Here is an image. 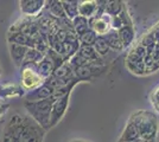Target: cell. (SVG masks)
Here are the masks:
<instances>
[{"instance_id":"8","label":"cell","mask_w":159,"mask_h":142,"mask_svg":"<svg viewBox=\"0 0 159 142\" xmlns=\"http://www.w3.org/2000/svg\"><path fill=\"white\" fill-rule=\"evenodd\" d=\"M18 4H19L21 13L26 17L33 18V17H38L43 12L47 5V1L45 0H20Z\"/></svg>"},{"instance_id":"30","label":"cell","mask_w":159,"mask_h":142,"mask_svg":"<svg viewBox=\"0 0 159 142\" xmlns=\"http://www.w3.org/2000/svg\"><path fill=\"white\" fill-rule=\"evenodd\" d=\"M93 47L95 49V51L98 52V54H99L100 57H105L108 54V51H109V47L107 45L105 37H98L96 41L94 43Z\"/></svg>"},{"instance_id":"13","label":"cell","mask_w":159,"mask_h":142,"mask_svg":"<svg viewBox=\"0 0 159 142\" xmlns=\"http://www.w3.org/2000/svg\"><path fill=\"white\" fill-rule=\"evenodd\" d=\"M7 41L8 43H12V44H17V45H21V46H26V47H32L33 46V41L32 38L27 34L23 33V32H8L7 34Z\"/></svg>"},{"instance_id":"25","label":"cell","mask_w":159,"mask_h":142,"mask_svg":"<svg viewBox=\"0 0 159 142\" xmlns=\"http://www.w3.org/2000/svg\"><path fill=\"white\" fill-rule=\"evenodd\" d=\"M70 67V65H69ZM75 78L79 82H88L93 78V74L90 69L87 67H80V68H71Z\"/></svg>"},{"instance_id":"34","label":"cell","mask_w":159,"mask_h":142,"mask_svg":"<svg viewBox=\"0 0 159 142\" xmlns=\"http://www.w3.org/2000/svg\"><path fill=\"white\" fill-rule=\"evenodd\" d=\"M151 101L152 102L159 101V87L154 89V91H153L152 95H151Z\"/></svg>"},{"instance_id":"24","label":"cell","mask_w":159,"mask_h":142,"mask_svg":"<svg viewBox=\"0 0 159 142\" xmlns=\"http://www.w3.org/2000/svg\"><path fill=\"white\" fill-rule=\"evenodd\" d=\"M62 6L66 13V18L69 20H73L79 15V1H62Z\"/></svg>"},{"instance_id":"27","label":"cell","mask_w":159,"mask_h":142,"mask_svg":"<svg viewBox=\"0 0 159 142\" xmlns=\"http://www.w3.org/2000/svg\"><path fill=\"white\" fill-rule=\"evenodd\" d=\"M139 43L147 50V54H152L153 49L156 46V41H154V37H153V34L151 31H148L147 33L144 34V36L141 37V39L139 41Z\"/></svg>"},{"instance_id":"19","label":"cell","mask_w":159,"mask_h":142,"mask_svg":"<svg viewBox=\"0 0 159 142\" xmlns=\"http://www.w3.org/2000/svg\"><path fill=\"white\" fill-rule=\"evenodd\" d=\"M79 54L89 63H102V59L98 52L95 51L93 46H87V45H81L79 50Z\"/></svg>"},{"instance_id":"15","label":"cell","mask_w":159,"mask_h":142,"mask_svg":"<svg viewBox=\"0 0 159 142\" xmlns=\"http://www.w3.org/2000/svg\"><path fill=\"white\" fill-rule=\"evenodd\" d=\"M119 34L120 41L122 44L124 50L129 47L134 43V38H135V30L134 26H124L122 28H120L119 31H116Z\"/></svg>"},{"instance_id":"1","label":"cell","mask_w":159,"mask_h":142,"mask_svg":"<svg viewBox=\"0 0 159 142\" xmlns=\"http://www.w3.org/2000/svg\"><path fill=\"white\" fill-rule=\"evenodd\" d=\"M128 121L134 124L139 136L144 141L156 140L159 130V122L157 116L147 110H138L129 116Z\"/></svg>"},{"instance_id":"17","label":"cell","mask_w":159,"mask_h":142,"mask_svg":"<svg viewBox=\"0 0 159 142\" xmlns=\"http://www.w3.org/2000/svg\"><path fill=\"white\" fill-rule=\"evenodd\" d=\"M139 133H138L137 128L134 127V124L131 123L129 121H127L126 126H125V128L122 130L118 142H133L139 140Z\"/></svg>"},{"instance_id":"37","label":"cell","mask_w":159,"mask_h":142,"mask_svg":"<svg viewBox=\"0 0 159 142\" xmlns=\"http://www.w3.org/2000/svg\"><path fill=\"white\" fill-rule=\"evenodd\" d=\"M133 142H145L144 140H141V139H139V140H137V141H133Z\"/></svg>"},{"instance_id":"2","label":"cell","mask_w":159,"mask_h":142,"mask_svg":"<svg viewBox=\"0 0 159 142\" xmlns=\"http://www.w3.org/2000/svg\"><path fill=\"white\" fill-rule=\"evenodd\" d=\"M53 100L47 98L42 101H24V108L27 115L37 122L43 129H50V113Z\"/></svg>"},{"instance_id":"20","label":"cell","mask_w":159,"mask_h":142,"mask_svg":"<svg viewBox=\"0 0 159 142\" xmlns=\"http://www.w3.org/2000/svg\"><path fill=\"white\" fill-rule=\"evenodd\" d=\"M2 90H0V96L2 98H11L14 96H25V91L21 87L16 84H5L1 87Z\"/></svg>"},{"instance_id":"35","label":"cell","mask_w":159,"mask_h":142,"mask_svg":"<svg viewBox=\"0 0 159 142\" xmlns=\"http://www.w3.org/2000/svg\"><path fill=\"white\" fill-rule=\"evenodd\" d=\"M152 104H153V107H154V109L159 113V101L152 102Z\"/></svg>"},{"instance_id":"9","label":"cell","mask_w":159,"mask_h":142,"mask_svg":"<svg viewBox=\"0 0 159 142\" xmlns=\"http://www.w3.org/2000/svg\"><path fill=\"white\" fill-rule=\"evenodd\" d=\"M53 94V89L48 85L47 83L44 82L39 88H37L33 91H30L25 94V100L24 101H42V100H47V98H50Z\"/></svg>"},{"instance_id":"12","label":"cell","mask_w":159,"mask_h":142,"mask_svg":"<svg viewBox=\"0 0 159 142\" xmlns=\"http://www.w3.org/2000/svg\"><path fill=\"white\" fill-rule=\"evenodd\" d=\"M8 50H10V54H11L12 62H13L17 67L20 68L21 64H23V62H24V58H25V54H26L29 47L8 43Z\"/></svg>"},{"instance_id":"11","label":"cell","mask_w":159,"mask_h":142,"mask_svg":"<svg viewBox=\"0 0 159 142\" xmlns=\"http://www.w3.org/2000/svg\"><path fill=\"white\" fill-rule=\"evenodd\" d=\"M98 11V0H82L79 1V15L87 18L88 20L93 18Z\"/></svg>"},{"instance_id":"14","label":"cell","mask_w":159,"mask_h":142,"mask_svg":"<svg viewBox=\"0 0 159 142\" xmlns=\"http://www.w3.org/2000/svg\"><path fill=\"white\" fill-rule=\"evenodd\" d=\"M33 67L36 69L37 74L39 75L44 81H45L47 78H49V77L53 74V71H55L52 63L50 62V59L48 58L47 56H44V57L42 58V61H40L39 63H37L36 65H33Z\"/></svg>"},{"instance_id":"32","label":"cell","mask_w":159,"mask_h":142,"mask_svg":"<svg viewBox=\"0 0 159 142\" xmlns=\"http://www.w3.org/2000/svg\"><path fill=\"white\" fill-rule=\"evenodd\" d=\"M8 108H10V104H7V103H0V121H1L2 117L5 116Z\"/></svg>"},{"instance_id":"3","label":"cell","mask_w":159,"mask_h":142,"mask_svg":"<svg viewBox=\"0 0 159 142\" xmlns=\"http://www.w3.org/2000/svg\"><path fill=\"white\" fill-rule=\"evenodd\" d=\"M47 130L29 115H23L18 142H44Z\"/></svg>"},{"instance_id":"4","label":"cell","mask_w":159,"mask_h":142,"mask_svg":"<svg viewBox=\"0 0 159 142\" xmlns=\"http://www.w3.org/2000/svg\"><path fill=\"white\" fill-rule=\"evenodd\" d=\"M20 87L25 93L33 91L37 88H39L40 85L44 83V80L37 74L36 69L33 65H26V67H21L20 68Z\"/></svg>"},{"instance_id":"7","label":"cell","mask_w":159,"mask_h":142,"mask_svg":"<svg viewBox=\"0 0 159 142\" xmlns=\"http://www.w3.org/2000/svg\"><path fill=\"white\" fill-rule=\"evenodd\" d=\"M89 27L98 37H103L112 30L111 17L106 13L101 14L100 17H93L89 19Z\"/></svg>"},{"instance_id":"22","label":"cell","mask_w":159,"mask_h":142,"mask_svg":"<svg viewBox=\"0 0 159 142\" xmlns=\"http://www.w3.org/2000/svg\"><path fill=\"white\" fill-rule=\"evenodd\" d=\"M45 54L37 51L36 49L33 47H29L26 54H25V58H24V62L21 64V67H26V65H36L37 63H39L42 61V58L44 57ZM20 67V68H21Z\"/></svg>"},{"instance_id":"18","label":"cell","mask_w":159,"mask_h":142,"mask_svg":"<svg viewBox=\"0 0 159 142\" xmlns=\"http://www.w3.org/2000/svg\"><path fill=\"white\" fill-rule=\"evenodd\" d=\"M45 8L48 10V13H50L56 19H64L66 18V13H64V10L62 6V1H60V0L47 1Z\"/></svg>"},{"instance_id":"36","label":"cell","mask_w":159,"mask_h":142,"mask_svg":"<svg viewBox=\"0 0 159 142\" xmlns=\"http://www.w3.org/2000/svg\"><path fill=\"white\" fill-rule=\"evenodd\" d=\"M69 142H90V141H87V140H82V139H75V140H71Z\"/></svg>"},{"instance_id":"26","label":"cell","mask_w":159,"mask_h":142,"mask_svg":"<svg viewBox=\"0 0 159 142\" xmlns=\"http://www.w3.org/2000/svg\"><path fill=\"white\" fill-rule=\"evenodd\" d=\"M45 56H47L48 58L50 59V62L52 63L53 69H55V70H56V69H58L60 67H62L64 63H66V59L63 58V56H62V54H60L58 52H56V51H53L52 49H50V47H49V50L47 51Z\"/></svg>"},{"instance_id":"28","label":"cell","mask_w":159,"mask_h":142,"mask_svg":"<svg viewBox=\"0 0 159 142\" xmlns=\"http://www.w3.org/2000/svg\"><path fill=\"white\" fill-rule=\"evenodd\" d=\"M144 67H145V76L152 75L159 70V64L153 59L151 54H146V57L144 58Z\"/></svg>"},{"instance_id":"16","label":"cell","mask_w":159,"mask_h":142,"mask_svg":"<svg viewBox=\"0 0 159 142\" xmlns=\"http://www.w3.org/2000/svg\"><path fill=\"white\" fill-rule=\"evenodd\" d=\"M102 6H103V12L108 14L109 17H114L120 14V12L125 8V2L120 1V0H103L102 1Z\"/></svg>"},{"instance_id":"31","label":"cell","mask_w":159,"mask_h":142,"mask_svg":"<svg viewBox=\"0 0 159 142\" xmlns=\"http://www.w3.org/2000/svg\"><path fill=\"white\" fill-rule=\"evenodd\" d=\"M128 54H131L132 56L137 57V58H139V59H144V58L146 57V54H147V50H146L145 47L140 44L139 41L135 44V46L133 47V49L129 51V52H128Z\"/></svg>"},{"instance_id":"21","label":"cell","mask_w":159,"mask_h":142,"mask_svg":"<svg viewBox=\"0 0 159 142\" xmlns=\"http://www.w3.org/2000/svg\"><path fill=\"white\" fill-rule=\"evenodd\" d=\"M105 37V39H106V43L108 47H109V50H113V51H122L124 50V47H122V44H121V41H120V38H119V34L116 31H113L111 30L106 36H103Z\"/></svg>"},{"instance_id":"23","label":"cell","mask_w":159,"mask_h":142,"mask_svg":"<svg viewBox=\"0 0 159 142\" xmlns=\"http://www.w3.org/2000/svg\"><path fill=\"white\" fill-rule=\"evenodd\" d=\"M71 24H73L74 27V32L75 34L79 37L81 34H83L86 31H88L90 27H89V20L87 18H83L81 15H77L76 18H74L71 20Z\"/></svg>"},{"instance_id":"6","label":"cell","mask_w":159,"mask_h":142,"mask_svg":"<svg viewBox=\"0 0 159 142\" xmlns=\"http://www.w3.org/2000/svg\"><path fill=\"white\" fill-rule=\"evenodd\" d=\"M70 102V95H66L60 100H55L51 107V113H50V128L56 127L62 118L66 114V110L69 107Z\"/></svg>"},{"instance_id":"10","label":"cell","mask_w":159,"mask_h":142,"mask_svg":"<svg viewBox=\"0 0 159 142\" xmlns=\"http://www.w3.org/2000/svg\"><path fill=\"white\" fill-rule=\"evenodd\" d=\"M125 65L131 74L137 75V76H145L144 59H139V58L132 56L131 54H128L126 57V61H125Z\"/></svg>"},{"instance_id":"29","label":"cell","mask_w":159,"mask_h":142,"mask_svg":"<svg viewBox=\"0 0 159 142\" xmlns=\"http://www.w3.org/2000/svg\"><path fill=\"white\" fill-rule=\"evenodd\" d=\"M98 39V36L94 33L93 31L89 28L83 34L79 36V41L81 45H87V46H93L94 43Z\"/></svg>"},{"instance_id":"33","label":"cell","mask_w":159,"mask_h":142,"mask_svg":"<svg viewBox=\"0 0 159 142\" xmlns=\"http://www.w3.org/2000/svg\"><path fill=\"white\" fill-rule=\"evenodd\" d=\"M151 56L153 57V59H154V61L159 64V45H156V46H154V49H153Z\"/></svg>"},{"instance_id":"5","label":"cell","mask_w":159,"mask_h":142,"mask_svg":"<svg viewBox=\"0 0 159 142\" xmlns=\"http://www.w3.org/2000/svg\"><path fill=\"white\" fill-rule=\"evenodd\" d=\"M23 115L16 113L5 123L1 131V142H18Z\"/></svg>"},{"instance_id":"38","label":"cell","mask_w":159,"mask_h":142,"mask_svg":"<svg viewBox=\"0 0 159 142\" xmlns=\"http://www.w3.org/2000/svg\"><path fill=\"white\" fill-rule=\"evenodd\" d=\"M0 75H1V69H0Z\"/></svg>"}]
</instances>
